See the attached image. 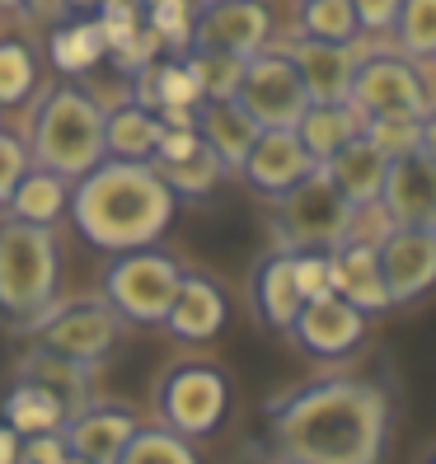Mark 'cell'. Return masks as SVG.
Returning <instances> with one entry per match:
<instances>
[{
    "label": "cell",
    "instance_id": "43",
    "mask_svg": "<svg viewBox=\"0 0 436 464\" xmlns=\"http://www.w3.org/2000/svg\"><path fill=\"white\" fill-rule=\"evenodd\" d=\"M0 464H19V436L0 422Z\"/></svg>",
    "mask_w": 436,
    "mask_h": 464
},
{
    "label": "cell",
    "instance_id": "14",
    "mask_svg": "<svg viewBox=\"0 0 436 464\" xmlns=\"http://www.w3.org/2000/svg\"><path fill=\"white\" fill-rule=\"evenodd\" d=\"M362 334H366V314H357L338 295L305 300L301 314H296V324H291V338L301 343L310 357H319V362L347 357V352L362 343Z\"/></svg>",
    "mask_w": 436,
    "mask_h": 464
},
{
    "label": "cell",
    "instance_id": "38",
    "mask_svg": "<svg viewBox=\"0 0 436 464\" xmlns=\"http://www.w3.org/2000/svg\"><path fill=\"white\" fill-rule=\"evenodd\" d=\"M399 226L385 216V207L380 202H362L347 211V226H343V244H362V249H380Z\"/></svg>",
    "mask_w": 436,
    "mask_h": 464
},
{
    "label": "cell",
    "instance_id": "1",
    "mask_svg": "<svg viewBox=\"0 0 436 464\" xmlns=\"http://www.w3.org/2000/svg\"><path fill=\"white\" fill-rule=\"evenodd\" d=\"M390 394L375 380H315L267 403V455L277 464H380Z\"/></svg>",
    "mask_w": 436,
    "mask_h": 464
},
{
    "label": "cell",
    "instance_id": "9",
    "mask_svg": "<svg viewBox=\"0 0 436 464\" xmlns=\"http://www.w3.org/2000/svg\"><path fill=\"white\" fill-rule=\"evenodd\" d=\"M24 334L43 352H57V357L80 362V366H94L118 343V314L103 300H71V305H47L38 319L24 324Z\"/></svg>",
    "mask_w": 436,
    "mask_h": 464
},
{
    "label": "cell",
    "instance_id": "47",
    "mask_svg": "<svg viewBox=\"0 0 436 464\" xmlns=\"http://www.w3.org/2000/svg\"><path fill=\"white\" fill-rule=\"evenodd\" d=\"M427 464H431V459H427Z\"/></svg>",
    "mask_w": 436,
    "mask_h": 464
},
{
    "label": "cell",
    "instance_id": "35",
    "mask_svg": "<svg viewBox=\"0 0 436 464\" xmlns=\"http://www.w3.org/2000/svg\"><path fill=\"white\" fill-rule=\"evenodd\" d=\"M183 66H188V75H193L202 99H235L239 75H244V62L226 57V52H188Z\"/></svg>",
    "mask_w": 436,
    "mask_h": 464
},
{
    "label": "cell",
    "instance_id": "32",
    "mask_svg": "<svg viewBox=\"0 0 436 464\" xmlns=\"http://www.w3.org/2000/svg\"><path fill=\"white\" fill-rule=\"evenodd\" d=\"M362 136L385 160H403V155L431 150V118H371Z\"/></svg>",
    "mask_w": 436,
    "mask_h": 464
},
{
    "label": "cell",
    "instance_id": "34",
    "mask_svg": "<svg viewBox=\"0 0 436 464\" xmlns=\"http://www.w3.org/2000/svg\"><path fill=\"white\" fill-rule=\"evenodd\" d=\"M113 464H198V450L165 427H136Z\"/></svg>",
    "mask_w": 436,
    "mask_h": 464
},
{
    "label": "cell",
    "instance_id": "7",
    "mask_svg": "<svg viewBox=\"0 0 436 464\" xmlns=\"http://www.w3.org/2000/svg\"><path fill=\"white\" fill-rule=\"evenodd\" d=\"M183 282V267L160 249L118 254L103 272V305L127 324H165V310Z\"/></svg>",
    "mask_w": 436,
    "mask_h": 464
},
{
    "label": "cell",
    "instance_id": "2",
    "mask_svg": "<svg viewBox=\"0 0 436 464\" xmlns=\"http://www.w3.org/2000/svg\"><path fill=\"white\" fill-rule=\"evenodd\" d=\"M179 198L170 193L160 174L136 160H103L85 179L71 183L66 211L80 230V239L103 254H131L155 249V239L170 230Z\"/></svg>",
    "mask_w": 436,
    "mask_h": 464
},
{
    "label": "cell",
    "instance_id": "15",
    "mask_svg": "<svg viewBox=\"0 0 436 464\" xmlns=\"http://www.w3.org/2000/svg\"><path fill=\"white\" fill-rule=\"evenodd\" d=\"M136 413H127L122 403H85L80 413L62 422V441L71 455L90 459V464H113L122 446L136 436Z\"/></svg>",
    "mask_w": 436,
    "mask_h": 464
},
{
    "label": "cell",
    "instance_id": "16",
    "mask_svg": "<svg viewBox=\"0 0 436 464\" xmlns=\"http://www.w3.org/2000/svg\"><path fill=\"white\" fill-rule=\"evenodd\" d=\"M319 165L301 150V141H296V131H258L249 155H244L239 174L249 179L258 193L267 198H282L286 188H296L305 174H315Z\"/></svg>",
    "mask_w": 436,
    "mask_h": 464
},
{
    "label": "cell",
    "instance_id": "20",
    "mask_svg": "<svg viewBox=\"0 0 436 464\" xmlns=\"http://www.w3.org/2000/svg\"><path fill=\"white\" fill-rule=\"evenodd\" d=\"M193 131L202 136V146L221 160L226 174L244 165V155H249L258 127L249 122V113L235 103V99H202L198 113H193Z\"/></svg>",
    "mask_w": 436,
    "mask_h": 464
},
{
    "label": "cell",
    "instance_id": "30",
    "mask_svg": "<svg viewBox=\"0 0 436 464\" xmlns=\"http://www.w3.org/2000/svg\"><path fill=\"white\" fill-rule=\"evenodd\" d=\"M390 29L399 38V57L431 62V52H436V0H399V14H394Z\"/></svg>",
    "mask_w": 436,
    "mask_h": 464
},
{
    "label": "cell",
    "instance_id": "27",
    "mask_svg": "<svg viewBox=\"0 0 436 464\" xmlns=\"http://www.w3.org/2000/svg\"><path fill=\"white\" fill-rule=\"evenodd\" d=\"M66 198H71V183L57 179V174H47V169H24V179L15 183V193H10V216L24 226H47L66 211Z\"/></svg>",
    "mask_w": 436,
    "mask_h": 464
},
{
    "label": "cell",
    "instance_id": "29",
    "mask_svg": "<svg viewBox=\"0 0 436 464\" xmlns=\"http://www.w3.org/2000/svg\"><path fill=\"white\" fill-rule=\"evenodd\" d=\"M47 57H52V66H57L62 75H85V71H94V66L108 57L99 24H94V19H62L57 29L47 34Z\"/></svg>",
    "mask_w": 436,
    "mask_h": 464
},
{
    "label": "cell",
    "instance_id": "36",
    "mask_svg": "<svg viewBox=\"0 0 436 464\" xmlns=\"http://www.w3.org/2000/svg\"><path fill=\"white\" fill-rule=\"evenodd\" d=\"M38 85V62H34V52L5 38L0 43V108H19L24 99L34 94Z\"/></svg>",
    "mask_w": 436,
    "mask_h": 464
},
{
    "label": "cell",
    "instance_id": "24",
    "mask_svg": "<svg viewBox=\"0 0 436 464\" xmlns=\"http://www.w3.org/2000/svg\"><path fill=\"white\" fill-rule=\"evenodd\" d=\"M19 380H29V385L47 390L52 399L66 408V418L90 403V366L66 362V357H57V352H43V347L29 352V357L19 362Z\"/></svg>",
    "mask_w": 436,
    "mask_h": 464
},
{
    "label": "cell",
    "instance_id": "46",
    "mask_svg": "<svg viewBox=\"0 0 436 464\" xmlns=\"http://www.w3.org/2000/svg\"><path fill=\"white\" fill-rule=\"evenodd\" d=\"M0 5H24V0H0Z\"/></svg>",
    "mask_w": 436,
    "mask_h": 464
},
{
    "label": "cell",
    "instance_id": "12",
    "mask_svg": "<svg viewBox=\"0 0 436 464\" xmlns=\"http://www.w3.org/2000/svg\"><path fill=\"white\" fill-rule=\"evenodd\" d=\"M375 202L385 207V216L399 230H436V165H431V150L390 160Z\"/></svg>",
    "mask_w": 436,
    "mask_h": 464
},
{
    "label": "cell",
    "instance_id": "25",
    "mask_svg": "<svg viewBox=\"0 0 436 464\" xmlns=\"http://www.w3.org/2000/svg\"><path fill=\"white\" fill-rule=\"evenodd\" d=\"M160 118L141 103H122L113 113H103V160H136L146 165L160 146Z\"/></svg>",
    "mask_w": 436,
    "mask_h": 464
},
{
    "label": "cell",
    "instance_id": "3",
    "mask_svg": "<svg viewBox=\"0 0 436 464\" xmlns=\"http://www.w3.org/2000/svg\"><path fill=\"white\" fill-rule=\"evenodd\" d=\"M29 165L47 169L66 183L85 179L94 165H103V108L80 85L47 90L29 122Z\"/></svg>",
    "mask_w": 436,
    "mask_h": 464
},
{
    "label": "cell",
    "instance_id": "8",
    "mask_svg": "<svg viewBox=\"0 0 436 464\" xmlns=\"http://www.w3.org/2000/svg\"><path fill=\"white\" fill-rule=\"evenodd\" d=\"M226 408H230V380L207 362H183L160 375V385H155L160 427L183 436V441L211 436L226 422Z\"/></svg>",
    "mask_w": 436,
    "mask_h": 464
},
{
    "label": "cell",
    "instance_id": "41",
    "mask_svg": "<svg viewBox=\"0 0 436 464\" xmlns=\"http://www.w3.org/2000/svg\"><path fill=\"white\" fill-rule=\"evenodd\" d=\"M357 14V34H390V24L399 14V0H347Z\"/></svg>",
    "mask_w": 436,
    "mask_h": 464
},
{
    "label": "cell",
    "instance_id": "22",
    "mask_svg": "<svg viewBox=\"0 0 436 464\" xmlns=\"http://www.w3.org/2000/svg\"><path fill=\"white\" fill-rule=\"evenodd\" d=\"M296 141H301V150L315 160V165H324L329 155H338L352 136L366 131V113H357L347 99L343 103H305V113L296 118Z\"/></svg>",
    "mask_w": 436,
    "mask_h": 464
},
{
    "label": "cell",
    "instance_id": "11",
    "mask_svg": "<svg viewBox=\"0 0 436 464\" xmlns=\"http://www.w3.org/2000/svg\"><path fill=\"white\" fill-rule=\"evenodd\" d=\"M272 38V14L263 0H202L193 10V38L188 52H226L249 62Z\"/></svg>",
    "mask_w": 436,
    "mask_h": 464
},
{
    "label": "cell",
    "instance_id": "37",
    "mask_svg": "<svg viewBox=\"0 0 436 464\" xmlns=\"http://www.w3.org/2000/svg\"><path fill=\"white\" fill-rule=\"evenodd\" d=\"M146 29L160 38V47L188 52V38H193V5H188V0H146Z\"/></svg>",
    "mask_w": 436,
    "mask_h": 464
},
{
    "label": "cell",
    "instance_id": "19",
    "mask_svg": "<svg viewBox=\"0 0 436 464\" xmlns=\"http://www.w3.org/2000/svg\"><path fill=\"white\" fill-rule=\"evenodd\" d=\"M165 329L183 343H207L226 329V291L216 286L211 277H188L183 272V282L170 300V310H165Z\"/></svg>",
    "mask_w": 436,
    "mask_h": 464
},
{
    "label": "cell",
    "instance_id": "28",
    "mask_svg": "<svg viewBox=\"0 0 436 464\" xmlns=\"http://www.w3.org/2000/svg\"><path fill=\"white\" fill-rule=\"evenodd\" d=\"M0 422H5L19 441L24 436H43V431H62L66 408L52 399L47 390L29 385V380H15V390L0 399Z\"/></svg>",
    "mask_w": 436,
    "mask_h": 464
},
{
    "label": "cell",
    "instance_id": "26",
    "mask_svg": "<svg viewBox=\"0 0 436 464\" xmlns=\"http://www.w3.org/2000/svg\"><path fill=\"white\" fill-rule=\"evenodd\" d=\"M131 103L150 108V113H165V108H198L202 94L193 85V75H188L183 57H160L136 75V99Z\"/></svg>",
    "mask_w": 436,
    "mask_h": 464
},
{
    "label": "cell",
    "instance_id": "6",
    "mask_svg": "<svg viewBox=\"0 0 436 464\" xmlns=\"http://www.w3.org/2000/svg\"><path fill=\"white\" fill-rule=\"evenodd\" d=\"M347 198L329 183V174L315 169L305 174L296 188L277 198V216H272V235H277V249L286 254H305L319 249L329 254L343 244V226H347Z\"/></svg>",
    "mask_w": 436,
    "mask_h": 464
},
{
    "label": "cell",
    "instance_id": "33",
    "mask_svg": "<svg viewBox=\"0 0 436 464\" xmlns=\"http://www.w3.org/2000/svg\"><path fill=\"white\" fill-rule=\"evenodd\" d=\"M301 38L310 43H357V14L347 0H301Z\"/></svg>",
    "mask_w": 436,
    "mask_h": 464
},
{
    "label": "cell",
    "instance_id": "31",
    "mask_svg": "<svg viewBox=\"0 0 436 464\" xmlns=\"http://www.w3.org/2000/svg\"><path fill=\"white\" fill-rule=\"evenodd\" d=\"M150 169L160 174V183H165L174 198H202V193H211V188L226 179V165L207 146H198L188 160H174V165H150Z\"/></svg>",
    "mask_w": 436,
    "mask_h": 464
},
{
    "label": "cell",
    "instance_id": "21",
    "mask_svg": "<svg viewBox=\"0 0 436 464\" xmlns=\"http://www.w3.org/2000/svg\"><path fill=\"white\" fill-rule=\"evenodd\" d=\"M249 295H254V310L263 319V329L291 334V324H296V314H301L305 300H301V291H296V272H291V254L286 249H272L258 263Z\"/></svg>",
    "mask_w": 436,
    "mask_h": 464
},
{
    "label": "cell",
    "instance_id": "4",
    "mask_svg": "<svg viewBox=\"0 0 436 464\" xmlns=\"http://www.w3.org/2000/svg\"><path fill=\"white\" fill-rule=\"evenodd\" d=\"M57 235L47 226H24L15 216L0 221V314L10 324L38 319L57 300Z\"/></svg>",
    "mask_w": 436,
    "mask_h": 464
},
{
    "label": "cell",
    "instance_id": "5",
    "mask_svg": "<svg viewBox=\"0 0 436 464\" xmlns=\"http://www.w3.org/2000/svg\"><path fill=\"white\" fill-rule=\"evenodd\" d=\"M347 103L371 118H431V71L399 52H357Z\"/></svg>",
    "mask_w": 436,
    "mask_h": 464
},
{
    "label": "cell",
    "instance_id": "18",
    "mask_svg": "<svg viewBox=\"0 0 436 464\" xmlns=\"http://www.w3.org/2000/svg\"><path fill=\"white\" fill-rule=\"evenodd\" d=\"M329 286L357 314L390 310V291H385V277H380V258H375V249H362V244H338V249H329Z\"/></svg>",
    "mask_w": 436,
    "mask_h": 464
},
{
    "label": "cell",
    "instance_id": "39",
    "mask_svg": "<svg viewBox=\"0 0 436 464\" xmlns=\"http://www.w3.org/2000/svg\"><path fill=\"white\" fill-rule=\"evenodd\" d=\"M291 272H296V291H301V300L334 295V286H329V254H319V249L291 254Z\"/></svg>",
    "mask_w": 436,
    "mask_h": 464
},
{
    "label": "cell",
    "instance_id": "45",
    "mask_svg": "<svg viewBox=\"0 0 436 464\" xmlns=\"http://www.w3.org/2000/svg\"><path fill=\"white\" fill-rule=\"evenodd\" d=\"M62 464H90V459H80V455H66V459H62Z\"/></svg>",
    "mask_w": 436,
    "mask_h": 464
},
{
    "label": "cell",
    "instance_id": "44",
    "mask_svg": "<svg viewBox=\"0 0 436 464\" xmlns=\"http://www.w3.org/2000/svg\"><path fill=\"white\" fill-rule=\"evenodd\" d=\"M62 5H66V10H99L103 0H62Z\"/></svg>",
    "mask_w": 436,
    "mask_h": 464
},
{
    "label": "cell",
    "instance_id": "13",
    "mask_svg": "<svg viewBox=\"0 0 436 464\" xmlns=\"http://www.w3.org/2000/svg\"><path fill=\"white\" fill-rule=\"evenodd\" d=\"M390 305H413L436 282V230H394L375 249Z\"/></svg>",
    "mask_w": 436,
    "mask_h": 464
},
{
    "label": "cell",
    "instance_id": "42",
    "mask_svg": "<svg viewBox=\"0 0 436 464\" xmlns=\"http://www.w3.org/2000/svg\"><path fill=\"white\" fill-rule=\"evenodd\" d=\"M71 450L62 441V431H43V436H24L19 441V464H62Z\"/></svg>",
    "mask_w": 436,
    "mask_h": 464
},
{
    "label": "cell",
    "instance_id": "23",
    "mask_svg": "<svg viewBox=\"0 0 436 464\" xmlns=\"http://www.w3.org/2000/svg\"><path fill=\"white\" fill-rule=\"evenodd\" d=\"M319 169L329 174V183L347 198V207H362V202H375V198H380V183H385L390 160L380 155L366 136H352V141H347L338 155L324 160Z\"/></svg>",
    "mask_w": 436,
    "mask_h": 464
},
{
    "label": "cell",
    "instance_id": "10",
    "mask_svg": "<svg viewBox=\"0 0 436 464\" xmlns=\"http://www.w3.org/2000/svg\"><path fill=\"white\" fill-rule=\"evenodd\" d=\"M235 103L249 113V122L258 131H291L310 99H305L301 75H296L286 52H258V57L244 62Z\"/></svg>",
    "mask_w": 436,
    "mask_h": 464
},
{
    "label": "cell",
    "instance_id": "17",
    "mask_svg": "<svg viewBox=\"0 0 436 464\" xmlns=\"http://www.w3.org/2000/svg\"><path fill=\"white\" fill-rule=\"evenodd\" d=\"M286 57L301 75V90L310 103H343L347 85H352V71H357V52L343 47V43H291Z\"/></svg>",
    "mask_w": 436,
    "mask_h": 464
},
{
    "label": "cell",
    "instance_id": "40",
    "mask_svg": "<svg viewBox=\"0 0 436 464\" xmlns=\"http://www.w3.org/2000/svg\"><path fill=\"white\" fill-rule=\"evenodd\" d=\"M24 169H29V150H24V136L0 131V207L10 202L15 183L24 179Z\"/></svg>",
    "mask_w": 436,
    "mask_h": 464
}]
</instances>
